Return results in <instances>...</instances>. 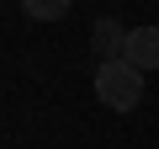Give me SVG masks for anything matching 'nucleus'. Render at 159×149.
Instances as JSON below:
<instances>
[{
  "label": "nucleus",
  "mask_w": 159,
  "mask_h": 149,
  "mask_svg": "<svg viewBox=\"0 0 159 149\" xmlns=\"http://www.w3.org/2000/svg\"><path fill=\"white\" fill-rule=\"evenodd\" d=\"M90 48H96V59H101V64L127 59V27H122V22H111V16H101V22H96V32H90Z\"/></svg>",
  "instance_id": "obj_2"
},
{
  "label": "nucleus",
  "mask_w": 159,
  "mask_h": 149,
  "mask_svg": "<svg viewBox=\"0 0 159 149\" xmlns=\"http://www.w3.org/2000/svg\"><path fill=\"white\" fill-rule=\"evenodd\" d=\"M96 96H101V107H111V112H133V107L143 101V69L127 64V59L96 64Z\"/></svg>",
  "instance_id": "obj_1"
},
{
  "label": "nucleus",
  "mask_w": 159,
  "mask_h": 149,
  "mask_svg": "<svg viewBox=\"0 0 159 149\" xmlns=\"http://www.w3.org/2000/svg\"><path fill=\"white\" fill-rule=\"evenodd\" d=\"M27 22H64L69 16V0H21Z\"/></svg>",
  "instance_id": "obj_4"
},
{
  "label": "nucleus",
  "mask_w": 159,
  "mask_h": 149,
  "mask_svg": "<svg viewBox=\"0 0 159 149\" xmlns=\"http://www.w3.org/2000/svg\"><path fill=\"white\" fill-rule=\"evenodd\" d=\"M127 64L159 69V27H133L127 32Z\"/></svg>",
  "instance_id": "obj_3"
}]
</instances>
